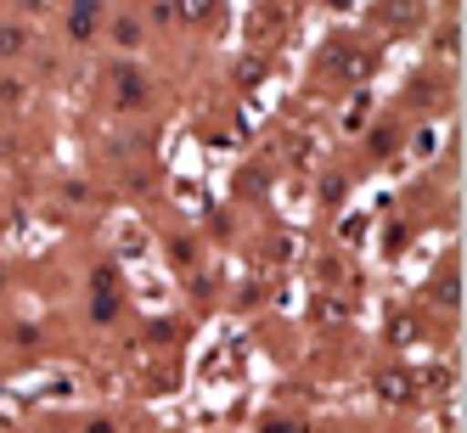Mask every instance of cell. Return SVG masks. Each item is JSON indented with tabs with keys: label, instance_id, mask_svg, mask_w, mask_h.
<instances>
[{
	"label": "cell",
	"instance_id": "cell-8",
	"mask_svg": "<svg viewBox=\"0 0 467 433\" xmlns=\"http://www.w3.org/2000/svg\"><path fill=\"white\" fill-rule=\"evenodd\" d=\"M428 293H433V304H445V310H456V304H462V282H456V271H445Z\"/></svg>",
	"mask_w": 467,
	"mask_h": 433
},
{
	"label": "cell",
	"instance_id": "cell-11",
	"mask_svg": "<svg viewBox=\"0 0 467 433\" xmlns=\"http://www.w3.org/2000/svg\"><path fill=\"white\" fill-rule=\"evenodd\" d=\"M394 147H400V124H378V129H372V152L383 158V152H394Z\"/></svg>",
	"mask_w": 467,
	"mask_h": 433
},
{
	"label": "cell",
	"instance_id": "cell-10",
	"mask_svg": "<svg viewBox=\"0 0 467 433\" xmlns=\"http://www.w3.org/2000/svg\"><path fill=\"white\" fill-rule=\"evenodd\" d=\"M113 40H119V46H124V51H136V46H141V40H147V28H141V23H136V17H119V23H113Z\"/></svg>",
	"mask_w": 467,
	"mask_h": 433
},
{
	"label": "cell",
	"instance_id": "cell-12",
	"mask_svg": "<svg viewBox=\"0 0 467 433\" xmlns=\"http://www.w3.org/2000/svg\"><path fill=\"white\" fill-rule=\"evenodd\" d=\"M17 6H23V17H46V12L62 6V0H17Z\"/></svg>",
	"mask_w": 467,
	"mask_h": 433
},
{
	"label": "cell",
	"instance_id": "cell-2",
	"mask_svg": "<svg viewBox=\"0 0 467 433\" xmlns=\"http://www.w3.org/2000/svg\"><path fill=\"white\" fill-rule=\"evenodd\" d=\"M119 304H124V298H119V276L108 271V264H96V271H90V315L96 321H113Z\"/></svg>",
	"mask_w": 467,
	"mask_h": 433
},
{
	"label": "cell",
	"instance_id": "cell-4",
	"mask_svg": "<svg viewBox=\"0 0 467 433\" xmlns=\"http://www.w3.org/2000/svg\"><path fill=\"white\" fill-rule=\"evenodd\" d=\"M378 23L383 28H417L422 23V0H378Z\"/></svg>",
	"mask_w": 467,
	"mask_h": 433
},
{
	"label": "cell",
	"instance_id": "cell-14",
	"mask_svg": "<svg viewBox=\"0 0 467 433\" xmlns=\"http://www.w3.org/2000/svg\"><path fill=\"white\" fill-rule=\"evenodd\" d=\"M237 186H243V191H254V197H259V191H265V175H259V170H248V175H243V180H237Z\"/></svg>",
	"mask_w": 467,
	"mask_h": 433
},
{
	"label": "cell",
	"instance_id": "cell-9",
	"mask_svg": "<svg viewBox=\"0 0 467 433\" xmlns=\"http://www.w3.org/2000/svg\"><path fill=\"white\" fill-rule=\"evenodd\" d=\"M175 17L197 28V23H209V17H214V0H175Z\"/></svg>",
	"mask_w": 467,
	"mask_h": 433
},
{
	"label": "cell",
	"instance_id": "cell-16",
	"mask_svg": "<svg viewBox=\"0 0 467 433\" xmlns=\"http://www.w3.org/2000/svg\"><path fill=\"white\" fill-rule=\"evenodd\" d=\"M85 433H119V428H113L108 417H90V422H85Z\"/></svg>",
	"mask_w": 467,
	"mask_h": 433
},
{
	"label": "cell",
	"instance_id": "cell-17",
	"mask_svg": "<svg viewBox=\"0 0 467 433\" xmlns=\"http://www.w3.org/2000/svg\"><path fill=\"white\" fill-rule=\"evenodd\" d=\"M327 6H338V12H344V6H355V0H327Z\"/></svg>",
	"mask_w": 467,
	"mask_h": 433
},
{
	"label": "cell",
	"instance_id": "cell-18",
	"mask_svg": "<svg viewBox=\"0 0 467 433\" xmlns=\"http://www.w3.org/2000/svg\"><path fill=\"white\" fill-rule=\"evenodd\" d=\"M0 282H6V276H0Z\"/></svg>",
	"mask_w": 467,
	"mask_h": 433
},
{
	"label": "cell",
	"instance_id": "cell-7",
	"mask_svg": "<svg viewBox=\"0 0 467 433\" xmlns=\"http://www.w3.org/2000/svg\"><path fill=\"white\" fill-rule=\"evenodd\" d=\"M332 68H338L344 79H366V68H372V57H366V51H332Z\"/></svg>",
	"mask_w": 467,
	"mask_h": 433
},
{
	"label": "cell",
	"instance_id": "cell-1",
	"mask_svg": "<svg viewBox=\"0 0 467 433\" xmlns=\"http://www.w3.org/2000/svg\"><path fill=\"white\" fill-rule=\"evenodd\" d=\"M147 74L136 68V62H119V68H113V108L119 113H136V108H147Z\"/></svg>",
	"mask_w": 467,
	"mask_h": 433
},
{
	"label": "cell",
	"instance_id": "cell-6",
	"mask_svg": "<svg viewBox=\"0 0 467 433\" xmlns=\"http://www.w3.org/2000/svg\"><path fill=\"white\" fill-rule=\"evenodd\" d=\"M378 394L394 399V406H406V399H411V377L406 372H378Z\"/></svg>",
	"mask_w": 467,
	"mask_h": 433
},
{
	"label": "cell",
	"instance_id": "cell-5",
	"mask_svg": "<svg viewBox=\"0 0 467 433\" xmlns=\"http://www.w3.org/2000/svg\"><path fill=\"white\" fill-rule=\"evenodd\" d=\"M28 40H35V28L28 23H0V62H12L28 51Z\"/></svg>",
	"mask_w": 467,
	"mask_h": 433
},
{
	"label": "cell",
	"instance_id": "cell-13",
	"mask_svg": "<svg viewBox=\"0 0 467 433\" xmlns=\"http://www.w3.org/2000/svg\"><path fill=\"white\" fill-rule=\"evenodd\" d=\"M237 79H243V85H259V79H265V62H259V57H248L243 68H237Z\"/></svg>",
	"mask_w": 467,
	"mask_h": 433
},
{
	"label": "cell",
	"instance_id": "cell-15",
	"mask_svg": "<svg viewBox=\"0 0 467 433\" xmlns=\"http://www.w3.org/2000/svg\"><path fill=\"white\" fill-rule=\"evenodd\" d=\"M265 433H305V428H298V422H282V417H276V422H265Z\"/></svg>",
	"mask_w": 467,
	"mask_h": 433
},
{
	"label": "cell",
	"instance_id": "cell-3",
	"mask_svg": "<svg viewBox=\"0 0 467 433\" xmlns=\"http://www.w3.org/2000/svg\"><path fill=\"white\" fill-rule=\"evenodd\" d=\"M102 35V0H68V40L85 46Z\"/></svg>",
	"mask_w": 467,
	"mask_h": 433
}]
</instances>
